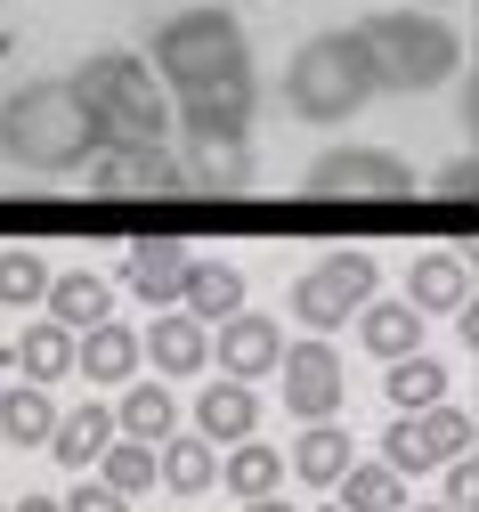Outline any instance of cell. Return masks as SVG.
<instances>
[{"label": "cell", "mask_w": 479, "mask_h": 512, "mask_svg": "<svg viewBox=\"0 0 479 512\" xmlns=\"http://www.w3.org/2000/svg\"><path fill=\"white\" fill-rule=\"evenodd\" d=\"M155 82L171 90L179 139L187 147H252V41L228 9H179L155 25Z\"/></svg>", "instance_id": "obj_1"}, {"label": "cell", "mask_w": 479, "mask_h": 512, "mask_svg": "<svg viewBox=\"0 0 479 512\" xmlns=\"http://www.w3.org/2000/svg\"><path fill=\"white\" fill-rule=\"evenodd\" d=\"M98 122L74 98V82H17L0 98V163H17L33 179H65L98 163Z\"/></svg>", "instance_id": "obj_2"}, {"label": "cell", "mask_w": 479, "mask_h": 512, "mask_svg": "<svg viewBox=\"0 0 479 512\" xmlns=\"http://www.w3.org/2000/svg\"><path fill=\"white\" fill-rule=\"evenodd\" d=\"M382 98V74H374V49L358 25H333V33H309L293 49L285 66V106L301 122H317V131H333V122H350Z\"/></svg>", "instance_id": "obj_3"}, {"label": "cell", "mask_w": 479, "mask_h": 512, "mask_svg": "<svg viewBox=\"0 0 479 512\" xmlns=\"http://www.w3.org/2000/svg\"><path fill=\"white\" fill-rule=\"evenodd\" d=\"M65 82H74V98L90 106V122H98L106 147H163L171 139V90L130 49H90Z\"/></svg>", "instance_id": "obj_4"}, {"label": "cell", "mask_w": 479, "mask_h": 512, "mask_svg": "<svg viewBox=\"0 0 479 512\" xmlns=\"http://www.w3.org/2000/svg\"><path fill=\"white\" fill-rule=\"evenodd\" d=\"M358 33L374 49L382 90H398V98H431V90H447L463 74V33L439 9H374Z\"/></svg>", "instance_id": "obj_5"}, {"label": "cell", "mask_w": 479, "mask_h": 512, "mask_svg": "<svg viewBox=\"0 0 479 512\" xmlns=\"http://www.w3.org/2000/svg\"><path fill=\"white\" fill-rule=\"evenodd\" d=\"M301 196L309 204H398V196H415V171L390 147H325L301 171Z\"/></svg>", "instance_id": "obj_6"}, {"label": "cell", "mask_w": 479, "mask_h": 512, "mask_svg": "<svg viewBox=\"0 0 479 512\" xmlns=\"http://www.w3.org/2000/svg\"><path fill=\"white\" fill-rule=\"evenodd\" d=\"M293 326H309V334H333V326H350V317L374 301V261L366 252H325L317 269H301L293 277Z\"/></svg>", "instance_id": "obj_7"}, {"label": "cell", "mask_w": 479, "mask_h": 512, "mask_svg": "<svg viewBox=\"0 0 479 512\" xmlns=\"http://www.w3.org/2000/svg\"><path fill=\"white\" fill-rule=\"evenodd\" d=\"M471 439H479V423L463 415V407H423V415H398L390 431H382V464L406 480V472H439V464H455V456H471Z\"/></svg>", "instance_id": "obj_8"}, {"label": "cell", "mask_w": 479, "mask_h": 512, "mask_svg": "<svg viewBox=\"0 0 479 512\" xmlns=\"http://www.w3.org/2000/svg\"><path fill=\"white\" fill-rule=\"evenodd\" d=\"M285 407L301 415V423H341V399H350V374H341V350L325 342V334H309V342H285Z\"/></svg>", "instance_id": "obj_9"}, {"label": "cell", "mask_w": 479, "mask_h": 512, "mask_svg": "<svg viewBox=\"0 0 479 512\" xmlns=\"http://www.w3.org/2000/svg\"><path fill=\"white\" fill-rule=\"evenodd\" d=\"M90 187L98 196H187V163L171 147H98Z\"/></svg>", "instance_id": "obj_10"}, {"label": "cell", "mask_w": 479, "mask_h": 512, "mask_svg": "<svg viewBox=\"0 0 479 512\" xmlns=\"http://www.w3.org/2000/svg\"><path fill=\"white\" fill-rule=\"evenodd\" d=\"M187 277H195V244H179V236H139L122 252V285L139 301H155V309H179Z\"/></svg>", "instance_id": "obj_11"}, {"label": "cell", "mask_w": 479, "mask_h": 512, "mask_svg": "<svg viewBox=\"0 0 479 512\" xmlns=\"http://www.w3.org/2000/svg\"><path fill=\"white\" fill-rule=\"evenodd\" d=\"M277 366H285V326H277V317L244 309V317H228V326H220V374L260 382V374H277Z\"/></svg>", "instance_id": "obj_12"}, {"label": "cell", "mask_w": 479, "mask_h": 512, "mask_svg": "<svg viewBox=\"0 0 479 512\" xmlns=\"http://www.w3.org/2000/svg\"><path fill=\"white\" fill-rule=\"evenodd\" d=\"M147 358H155V374L187 382V374L212 366V326H203V317H187V309H163L155 326H147Z\"/></svg>", "instance_id": "obj_13"}, {"label": "cell", "mask_w": 479, "mask_h": 512, "mask_svg": "<svg viewBox=\"0 0 479 512\" xmlns=\"http://www.w3.org/2000/svg\"><path fill=\"white\" fill-rule=\"evenodd\" d=\"M195 431L212 439V447H236L260 431V399H252V382H212V391H195Z\"/></svg>", "instance_id": "obj_14"}, {"label": "cell", "mask_w": 479, "mask_h": 512, "mask_svg": "<svg viewBox=\"0 0 479 512\" xmlns=\"http://www.w3.org/2000/svg\"><path fill=\"white\" fill-rule=\"evenodd\" d=\"M139 358H147V334H130V326H90L82 334V358H74V374H90L98 391H122L130 374H139Z\"/></svg>", "instance_id": "obj_15"}, {"label": "cell", "mask_w": 479, "mask_h": 512, "mask_svg": "<svg viewBox=\"0 0 479 512\" xmlns=\"http://www.w3.org/2000/svg\"><path fill=\"white\" fill-rule=\"evenodd\" d=\"M74 358H82V334H74V326H57V317H49V326H25V334L9 342V366H17L25 382H41V391L74 374Z\"/></svg>", "instance_id": "obj_16"}, {"label": "cell", "mask_w": 479, "mask_h": 512, "mask_svg": "<svg viewBox=\"0 0 479 512\" xmlns=\"http://www.w3.org/2000/svg\"><path fill=\"white\" fill-rule=\"evenodd\" d=\"M114 431H122V423H114V407H98V399H90V407H74V415H57L49 456H57V464H74V472H98V464H106V447H114Z\"/></svg>", "instance_id": "obj_17"}, {"label": "cell", "mask_w": 479, "mask_h": 512, "mask_svg": "<svg viewBox=\"0 0 479 512\" xmlns=\"http://www.w3.org/2000/svg\"><path fill=\"white\" fill-rule=\"evenodd\" d=\"M406 301H415L423 317H447L471 301V261H455V252H423L415 269H406Z\"/></svg>", "instance_id": "obj_18"}, {"label": "cell", "mask_w": 479, "mask_h": 512, "mask_svg": "<svg viewBox=\"0 0 479 512\" xmlns=\"http://www.w3.org/2000/svg\"><path fill=\"white\" fill-rule=\"evenodd\" d=\"M358 342L390 366V358H415L423 350V309L415 301H366L358 309Z\"/></svg>", "instance_id": "obj_19"}, {"label": "cell", "mask_w": 479, "mask_h": 512, "mask_svg": "<svg viewBox=\"0 0 479 512\" xmlns=\"http://www.w3.org/2000/svg\"><path fill=\"white\" fill-rule=\"evenodd\" d=\"M187 317H203V326H228V317H244V269L236 261H195V277H187V301H179Z\"/></svg>", "instance_id": "obj_20"}, {"label": "cell", "mask_w": 479, "mask_h": 512, "mask_svg": "<svg viewBox=\"0 0 479 512\" xmlns=\"http://www.w3.org/2000/svg\"><path fill=\"white\" fill-rule=\"evenodd\" d=\"M0 439L9 447H49L57 439V399L41 391V382L17 374V391H0Z\"/></svg>", "instance_id": "obj_21"}, {"label": "cell", "mask_w": 479, "mask_h": 512, "mask_svg": "<svg viewBox=\"0 0 479 512\" xmlns=\"http://www.w3.org/2000/svg\"><path fill=\"white\" fill-rule=\"evenodd\" d=\"M350 423H309L301 439H293V472L309 480V488H341V472H350Z\"/></svg>", "instance_id": "obj_22"}, {"label": "cell", "mask_w": 479, "mask_h": 512, "mask_svg": "<svg viewBox=\"0 0 479 512\" xmlns=\"http://www.w3.org/2000/svg\"><path fill=\"white\" fill-rule=\"evenodd\" d=\"M49 317H57V326H74V334H90V326L114 317V285L90 277V269H65V277L49 285Z\"/></svg>", "instance_id": "obj_23"}, {"label": "cell", "mask_w": 479, "mask_h": 512, "mask_svg": "<svg viewBox=\"0 0 479 512\" xmlns=\"http://www.w3.org/2000/svg\"><path fill=\"white\" fill-rule=\"evenodd\" d=\"M187 196H244L252 187V147H187Z\"/></svg>", "instance_id": "obj_24"}, {"label": "cell", "mask_w": 479, "mask_h": 512, "mask_svg": "<svg viewBox=\"0 0 479 512\" xmlns=\"http://www.w3.org/2000/svg\"><path fill=\"white\" fill-rule=\"evenodd\" d=\"M220 480H228V496H277V480H285V447H268V439H236L228 456H220Z\"/></svg>", "instance_id": "obj_25"}, {"label": "cell", "mask_w": 479, "mask_h": 512, "mask_svg": "<svg viewBox=\"0 0 479 512\" xmlns=\"http://www.w3.org/2000/svg\"><path fill=\"white\" fill-rule=\"evenodd\" d=\"M382 391H390V407H398V415H423V407H439V399H447V366H439L431 350H415V358H390Z\"/></svg>", "instance_id": "obj_26"}, {"label": "cell", "mask_w": 479, "mask_h": 512, "mask_svg": "<svg viewBox=\"0 0 479 512\" xmlns=\"http://www.w3.org/2000/svg\"><path fill=\"white\" fill-rule=\"evenodd\" d=\"M212 480H220V447L203 439V431H187V439L171 431V439H163V488H171V496H203Z\"/></svg>", "instance_id": "obj_27"}, {"label": "cell", "mask_w": 479, "mask_h": 512, "mask_svg": "<svg viewBox=\"0 0 479 512\" xmlns=\"http://www.w3.org/2000/svg\"><path fill=\"white\" fill-rule=\"evenodd\" d=\"M114 423H122V439H147V447H163V439L179 431V407H171V391L139 382V391H122V399H114Z\"/></svg>", "instance_id": "obj_28"}, {"label": "cell", "mask_w": 479, "mask_h": 512, "mask_svg": "<svg viewBox=\"0 0 479 512\" xmlns=\"http://www.w3.org/2000/svg\"><path fill=\"white\" fill-rule=\"evenodd\" d=\"M98 480H106L114 496H147V488L163 480V447H147V439H114L106 464H98Z\"/></svg>", "instance_id": "obj_29"}, {"label": "cell", "mask_w": 479, "mask_h": 512, "mask_svg": "<svg viewBox=\"0 0 479 512\" xmlns=\"http://www.w3.org/2000/svg\"><path fill=\"white\" fill-rule=\"evenodd\" d=\"M341 504L350 512H406V480L390 464H350L341 472Z\"/></svg>", "instance_id": "obj_30"}, {"label": "cell", "mask_w": 479, "mask_h": 512, "mask_svg": "<svg viewBox=\"0 0 479 512\" xmlns=\"http://www.w3.org/2000/svg\"><path fill=\"white\" fill-rule=\"evenodd\" d=\"M49 285H57V269L41 261V252H25V244H9V252H0V301H9V309L49 301Z\"/></svg>", "instance_id": "obj_31"}, {"label": "cell", "mask_w": 479, "mask_h": 512, "mask_svg": "<svg viewBox=\"0 0 479 512\" xmlns=\"http://www.w3.org/2000/svg\"><path fill=\"white\" fill-rule=\"evenodd\" d=\"M65 512H130V496H114L106 480H82L74 496H65Z\"/></svg>", "instance_id": "obj_32"}, {"label": "cell", "mask_w": 479, "mask_h": 512, "mask_svg": "<svg viewBox=\"0 0 479 512\" xmlns=\"http://www.w3.org/2000/svg\"><path fill=\"white\" fill-rule=\"evenodd\" d=\"M447 504H455V512H463V504H479V464H471V456H455V464H447Z\"/></svg>", "instance_id": "obj_33"}, {"label": "cell", "mask_w": 479, "mask_h": 512, "mask_svg": "<svg viewBox=\"0 0 479 512\" xmlns=\"http://www.w3.org/2000/svg\"><path fill=\"white\" fill-rule=\"evenodd\" d=\"M431 187H439V196H479V163H471V155H455V163H447Z\"/></svg>", "instance_id": "obj_34"}, {"label": "cell", "mask_w": 479, "mask_h": 512, "mask_svg": "<svg viewBox=\"0 0 479 512\" xmlns=\"http://www.w3.org/2000/svg\"><path fill=\"white\" fill-rule=\"evenodd\" d=\"M9 512H65V496H25V504H9Z\"/></svg>", "instance_id": "obj_35"}, {"label": "cell", "mask_w": 479, "mask_h": 512, "mask_svg": "<svg viewBox=\"0 0 479 512\" xmlns=\"http://www.w3.org/2000/svg\"><path fill=\"white\" fill-rule=\"evenodd\" d=\"M244 512H293V504H277V496H252V504H244Z\"/></svg>", "instance_id": "obj_36"}, {"label": "cell", "mask_w": 479, "mask_h": 512, "mask_svg": "<svg viewBox=\"0 0 479 512\" xmlns=\"http://www.w3.org/2000/svg\"><path fill=\"white\" fill-rule=\"evenodd\" d=\"M415 512H455V504H415Z\"/></svg>", "instance_id": "obj_37"}, {"label": "cell", "mask_w": 479, "mask_h": 512, "mask_svg": "<svg viewBox=\"0 0 479 512\" xmlns=\"http://www.w3.org/2000/svg\"><path fill=\"white\" fill-rule=\"evenodd\" d=\"M325 512H350V504H325Z\"/></svg>", "instance_id": "obj_38"}, {"label": "cell", "mask_w": 479, "mask_h": 512, "mask_svg": "<svg viewBox=\"0 0 479 512\" xmlns=\"http://www.w3.org/2000/svg\"><path fill=\"white\" fill-rule=\"evenodd\" d=\"M423 9H439V0H423Z\"/></svg>", "instance_id": "obj_39"}, {"label": "cell", "mask_w": 479, "mask_h": 512, "mask_svg": "<svg viewBox=\"0 0 479 512\" xmlns=\"http://www.w3.org/2000/svg\"><path fill=\"white\" fill-rule=\"evenodd\" d=\"M0 512H9V504H0Z\"/></svg>", "instance_id": "obj_40"}]
</instances>
